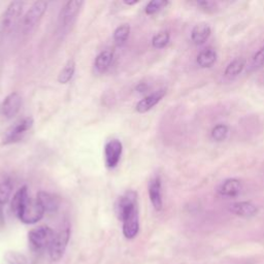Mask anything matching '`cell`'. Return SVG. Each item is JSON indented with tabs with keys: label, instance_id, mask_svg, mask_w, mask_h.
I'll return each instance as SVG.
<instances>
[{
	"label": "cell",
	"instance_id": "cell-1",
	"mask_svg": "<svg viewBox=\"0 0 264 264\" xmlns=\"http://www.w3.org/2000/svg\"><path fill=\"white\" fill-rule=\"evenodd\" d=\"M56 233L48 226H39L28 233V240L30 248L34 252H43L49 250Z\"/></svg>",
	"mask_w": 264,
	"mask_h": 264
},
{
	"label": "cell",
	"instance_id": "cell-2",
	"mask_svg": "<svg viewBox=\"0 0 264 264\" xmlns=\"http://www.w3.org/2000/svg\"><path fill=\"white\" fill-rule=\"evenodd\" d=\"M33 126V119L31 117H27L20 120L15 125L9 128L3 136L2 144L3 145H12L19 143L23 137L27 134V132Z\"/></svg>",
	"mask_w": 264,
	"mask_h": 264
},
{
	"label": "cell",
	"instance_id": "cell-3",
	"mask_svg": "<svg viewBox=\"0 0 264 264\" xmlns=\"http://www.w3.org/2000/svg\"><path fill=\"white\" fill-rule=\"evenodd\" d=\"M69 238H70V228L68 225L61 228L56 233L55 238L49 248V254L51 259L53 261H59L63 257L68 245Z\"/></svg>",
	"mask_w": 264,
	"mask_h": 264
},
{
	"label": "cell",
	"instance_id": "cell-4",
	"mask_svg": "<svg viewBox=\"0 0 264 264\" xmlns=\"http://www.w3.org/2000/svg\"><path fill=\"white\" fill-rule=\"evenodd\" d=\"M23 6L24 3L21 1H13L9 3L1 21V31L3 34H9L14 31L22 15Z\"/></svg>",
	"mask_w": 264,
	"mask_h": 264
},
{
	"label": "cell",
	"instance_id": "cell-5",
	"mask_svg": "<svg viewBox=\"0 0 264 264\" xmlns=\"http://www.w3.org/2000/svg\"><path fill=\"white\" fill-rule=\"evenodd\" d=\"M48 7V3L45 1H36L28 9L23 20V32L28 34L35 29L37 24L42 20Z\"/></svg>",
	"mask_w": 264,
	"mask_h": 264
},
{
	"label": "cell",
	"instance_id": "cell-6",
	"mask_svg": "<svg viewBox=\"0 0 264 264\" xmlns=\"http://www.w3.org/2000/svg\"><path fill=\"white\" fill-rule=\"evenodd\" d=\"M137 193L133 190L126 191L123 195L120 196L116 204V214L123 222L132 211L137 209L136 207Z\"/></svg>",
	"mask_w": 264,
	"mask_h": 264
},
{
	"label": "cell",
	"instance_id": "cell-7",
	"mask_svg": "<svg viewBox=\"0 0 264 264\" xmlns=\"http://www.w3.org/2000/svg\"><path fill=\"white\" fill-rule=\"evenodd\" d=\"M45 212V210L40 206L37 199H29L22 211H20L18 218L25 224H35V223L43 219Z\"/></svg>",
	"mask_w": 264,
	"mask_h": 264
},
{
	"label": "cell",
	"instance_id": "cell-8",
	"mask_svg": "<svg viewBox=\"0 0 264 264\" xmlns=\"http://www.w3.org/2000/svg\"><path fill=\"white\" fill-rule=\"evenodd\" d=\"M83 4L84 1H82V0H73V1H68L63 6L62 11L60 13L61 26L64 29L72 27L75 24Z\"/></svg>",
	"mask_w": 264,
	"mask_h": 264
},
{
	"label": "cell",
	"instance_id": "cell-9",
	"mask_svg": "<svg viewBox=\"0 0 264 264\" xmlns=\"http://www.w3.org/2000/svg\"><path fill=\"white\" fill-rule=\"evenodd\" d=\"M123 145L119 139H111L107 141L105 147V158L106 165L108 168H115L122 156Z\"/></svg>",
	"mask_w": 264,
	"mask_h": 264
},
{
	"label": "cell",
	"instance_id": "cell-10",
	"mask_svg": "<svg viewBox=\"0 0 264 264\" xmlns=\"http://www.w3.org/2000/svg\"><path fill=\"white\" fill-rule=\"evenodd\" d=\"M22 106V97L18 92L11 93L5 97L0 107L1 114L6 119H13L18 115Z\"/></svg>",
	"mask_w": 264,
	"mask_h": 264
},
{
	"label": "cell",
	"instance_id": "cell-11",
	"mask_svg": "<svg viewBox=\"0 0 264 264\" xmlns=\"http://www.w3.org/2000/svg\"><path fill=\"white\" fill-rule=\"evenodd\" d=\"M149 197L152 206L156 211H161L163 208V200H162V188L161 179L158 175L154 176L149 182Z\"/></svg>",
	"mask_w": 264,
	"mask_h": 264
},
{
	"label": "cell",
	"instance_id": "cell-12",
	"mask_svg": "<svg viewBox=\"0 0 264 264\" xmlns=\"http://www.w3.org/2000/svg\"><path fill=\"white\" fill-rule=\"evenodd\" d=\"M166 94L165 89H160L155 92L151 93L150 95L146 96L144 99H141L139 103L136 105V110L140 114H144L149 111L150 109L153 108L156 105H158L161 99L163 98Z\"/></svg>",
	"mask_w": 264,
	"mask_h": 264
},
{
	"label": "cell",
	"instance_id": "cell-13",
	"mask_svg": "<svg viewBox=\"0 0 264 264\" xmlns=\"http://www.w3.org/2000/svg\"><path fill=\"white\" fill-rule=\"evenodd\" d=\"M230 211L238 217L249 219L257 215L258 209L250 201H239L230 206Z\"/></svg>",
	"mask_w": 264,
	"mask_h": 264
},
{
	"label": "cell",
	"instance_id": "cell-14",
	"mask_svg": "<svg viewBox=\"0 0 264 264\" xmlns=\"http://www.w3.org/2000/svg\"><path fill=\"white\" fill-rule=\"evenodd\" d=\"M37 201L43 207L45 211L48 212H54L57 211L60 207V198L56 194L50 193L47 191H40L38 192Z\"/></svg>",
	"mask_w": 264,
	"mask_h": 264
},
{
	"label": "cell",
	"instance_id": "cell-15",
	"mask_svg": "<svg viewBox=\"0 0 264 264\" xmlns=\"http://www.w3.org/2000/svg\"><path fill=\"white\" fill-rule=\"evenodd\" d=\"M139 231V218L138 211L134 210L131 214L123 221V235L126 238H134Z\"/></svg>",
	"mask_w": 264,
	"mask_h": 264
},
{
	"label": "cell",
	"instance_id": "cell-16",
	"mask_svg": "<svg viewBox=\"0 0 264 264\" xmlns=\"http://www.w3.org/2000/svg\"><path fill=\"white\" fill-rule=\"evenodd\" d=\"M241 191V183L238 179H227L218 187V193L225 197H237Z\"/></svg>",
	"mask_w": 264,
	"mask_h": 264
},
{
	"label": "cell",
	"instance_id": "cell-17",
	"mask_svg": "<svg viewBox=\"0 0 264 264\" xmlns=\"http://www.w3.org/2000/svg\"><path fill=\"white\" fill-rule=\"evenodd\" d=\"M211 27L206 23H199L193 27L191 31V39L195 45L205 44L211 36Z\"/></svg>",
	"mask_w": 264,
	"mask_h": 264
},
{
	"label": "cell",
	"instance_id": "cell-18",
	"mask_svg": "<svg viewBox=\"0 0 264 264\" xmlns=\"http://www.w3.org/2000/svg\"><path fill=\"white\" fill-rule=\"evenodd\" d=\"M114 54L111 51L106 50L103 51L95 59L94 68L98 74H105L106 70L110 67L111 62H113Z\"/></svg>",
	"mask_w": 264,
	"mask_h": 264
},
{
	"label": "cell",
	"instance_id": "cell-19",
	"mask_svg": "<svg viewBox=\"0 0 264 264\" xmlns=\"http://www.w3.org/2000/svg\"><path fill=\"white\" fill-rule=\"evenodd\" d=\"M29 199L30 197L28 195V190L26 186H23L16 192V194L14 195L12 200V211L17 217L19 216L20 211H22Z\"/></svg>",
	"mask_w": 264,
	"mask_h": 264
},
{
	"label": "cell",
	"instance_id": "cell-20",
	"mask_svg": "<svg viewBox=\"0 0 264 264\" xmlns=\"http://www.w3.org/2000/svg\"><path fill=\"white\" fill-rule=\"evenodd\" d=\"M197 64L201 68H209L215 64L217 61V53L214 49H206L198 54L197 56Z\"/></svg>",
	"mask_w": 264,
	"mask_h": 264
},
{
	"label": "cell",
	"instance_id": "cell-21",
	"mask_svg": "<svg viewBox=\"0 0 264 264\" xmlns=\"http://www.w3.org/2000/svg\"><path fill=\"white\" fill-rule=\"evenodd\" d=\"M246 66V59L245 58H237L232 60L231 62L227 65L225 69V77L228 79H235L243 70Z\"/></svg>",
	"mask_w": 264,
	"mask_h": 264
},
{
	"label": "cell",
	"instance_id": "cell-22",
	"mask_svg": "<svg viewBox=\"0 0 264 264\" xmlns=\"http://www.w3.org/2000/svg\"><path fill=\"white\" fill-rule=\"evenodd\" d=\"M76 72V63L73 60H69L67 64L61 70L58 76V82L60 84H67L74 78Z\"/></svg>",
	"mask_w": 264,
	"mask_h": 264
},
{
	"label": "cell",
	"instance_id": "cell-23",
	"mask_svg": "<svg viewBox=\"0 0 264 264\" xmlns=\"http://www.w3.org/2000/svg\"><path fill=\"white\" fill-rule=\"evenodd\" d=\"M14 185L11 179H6L0 184V206L6 205L11 198Z\"/></svg>",
	"mask_w": 264,
	"mask_h": 264
},
{
	"label": "cell",
	"instance_id": "cell-24",
	"mask_svg": "<svg viewBox=\"0 0 264 264\" xmlns=\"http://www.w3.org/2000/svg\"><path fill=\"white\" fill-rule=\"evenodd\" d=\"M130 34V26L127 24H123L119 26L114 32V40L117 46H123L129 37Z\"/></svg>",
	"mask_w": 264,
	"mask_h": 264
},
{
	"label": "cell",
	"instance_id": "cell-25",
	"mask_svg": "<svg viewBox=\"0 0 264 264\" xmlns=\"http://www.w3.org/2000/svg\"><path fill=\"white\" fill-rule=\"evenodd\" d=\"M229 133V128L228 126L224 124H219L215 126L211 130V137L214 140L218 141V143H221V141H224Z\"/></svg>",
	"mask_w": 264,
	"mask_h": 264
},
{
	"label": "cell",
	"instance_id": "cell-26",
	"mask_svg": "<svg viewBox=\"0 0 264 264\" xmlns=\"http://www.w3.org/2000/svg\"><path fill=\"white\" fill-rule=\"evenodd\" d=\"M169 39L170 35L168 31H161L157 33L153 37V39H152V45H153L155 49H163L169 43Z\"/></svg>",
	"mask_w": 264,
	"mask_h": 264
},
{
	"label": "cell",
	"instance_id": "cell-27",
	"mask_svg": "<svg viewBox=\"0 0 264 264\" xmlns=\"http://www.w3.org/2000/svg\"><path fill=\"white\" fill-rule=\"evenodd\" d=\"M168 4L167 1H164V0H152V1H150L146 8H145V12L147 15H155L157 13H159L160 11H162L166 5Z\"/></svg>",
	"mask_w": 264,
	"mask_h": 264
},
{
	"label": "cell",
	"instance_id": "cell-28",
	"mask_svg": "<svg viewBox=\"0 0 264 264\" xmlns=\"http://www.w3.org/2000/svg\"><path fill=\"white\" fill-rule=\"evenodd\" d=\"M4 259L8 264H27V258L25 255L18 252H7Z\"/></svg>",
	"mask_w": 264,
	"mask_h": 264
},
{
	"label": "cell",
	"instance_id": "cell-29",
	"mask_svg": "<svg viewBox=\"0 0 264 264\" xmlns=\"http://www.w3.org/2000/svg\"><path fill=\"white\" fill-rule=\"evenodd\" d=\"M264 66V46H262L258 52L254 55L252 60V67L254 69H260Z\"/></svg>",
	"mask_w": 264,
	"mask_h": 264
},
{
	"label": "cell",
	"instance_id": "cell-30",
	"mask_svg": "<svg viewBox=\"0 0 264 264\" xmlns=\"http://www.w3.org/2000/svg\"><path fill=\"white\" fill-rule=\"evenodd\" d=\"M197 6H199L202 11H205L207 13H211V12H215L216 3L212 2V1H208V0L207 1L206 0H204V1H198Z\"/></svg>",
	"mask_w": 264,
	"mask_h": 264
},
{
	"label": "cell",
	"instance_id": "cell-31",
	"mask_svg": "<svg viewBox=\"0 0 264 264\" xmlns=\"http://www.w3.org/2000/svg\"><path fill=\"white\" fill-rule=\"evenodd\" d=\"M138 2H139L138 0H132V1H129V0H124V3L127 5H133V4H136Z\"/></svg>",
	"mask_w": 264,
	"mask_h": 264
}]
</instances>
